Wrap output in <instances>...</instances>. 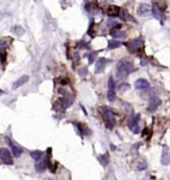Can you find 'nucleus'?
<instances>
[{
  "instance_id": "23",
  "label": "nucleus",
  "mask_w": 170,
  "mask_h": 180,
  "mask_svg": "<svg viewBox=\"0 0 170 180\" xmlns=\"http://www.w3.org/2000/svg\"><path fill=\"white\" fill-rule=\"evenodd\" d=\"M95 56H97V52H91V54L89 55V63H92V62H94Z\"/></svg>"
},
{
  "instance_id": "15",
  "label": "nucleus",
  "mask_w": 170,
  "mask_h": 180,
  "mask_svg": "<svg viewBox=\"0 0 170 180\" xmlns=\"http://www.w3.org/2000/svg\"><path fill=\"white\" fill-rule=\"evenodd\" d=\"M152 14H153L154 18H156L158 20L162 19V12H161V10L157 7V5H153V7H152Z\"/></svg>"
},
{
  "instance_id": "26",
  "label": "nucleus",
  "mask_w": 170,
  "mask_h": 180,
  "mask_svg": "<svg viewBox=\"0 0 170 180\" xmlns=\"http://www.w3.org/2000/svg\"><path fill=\"white\" fill-rule=\"evenodd\" d=\"M103 1H112V0H103Z\"/></svg>"
},
{
  "instance_id": "12",
  "label": "nucleus",
  "mask_w": 170,
  "mask_h": 180,
  "mask_svg": "<svg viewBox=\"0 0 170 180\" xmlns=\"http://www.w3.org/2000/svg\"><path fill=\"white\" fill-rule=\"evenodd\" d=\"M161 162L164 165H167L169 163V148L167 145H164L162 150V155H161Z\"/></svg>"
},
{
  "instance_id": "27",
  "label": "nucleus",
  "mask_w": 170,
  "mask_h": 180,
  "mask_svg": "<svg viewBox=\"0 0 170 180\" xmlns=\"http://www.w3.org/2000/svg\"><path fill=\"white\" fill-rule=\"evenodd\" d=\"M1 93H2V92H1V91H0V94H1Z\"/></svg>"
},
{
  "instance_id": "11",
  "label": "nucleus",
  "mask_w": 170,
  "mask_h": 180,
  "mask_svg": "<svg viewBox=\"0 0 170 180\" xmlns=\"http://www.w3.org/2000/svg\"><path fill=\"white\" fill-rule=\"evenodd\" d=\"M28 80H29V77L26 76V75L20 77V78L17 79L16 81L13 83V85H12V88H13V90H16V89L20 88L21 86H23L24 84H26V83L28 82Z\"/></svg>"
},
{
  "instance_id": "18",
  "label": "nucleus",
  "mask_w": 170,
  "mask_h": 180,
  "mask_svg": "<svg viewBox=\"0 0 170 180\" xmlns=\"http://www.w3.org/2000/svg\"><path fill=\"white\" fill-rule=\"evenodd\" d=\"M141 44H142L141 40H140V39H135V40H133L132 42H130L129 48L131 50H137V49L139 48V46L141 45Z\"/></svg>"
},
{
  "instance_id": "24",
  "label": "nucleus",
  "mask_w": 170,
  "mask_h": 180,
  "mask_svg": "<svg viewBox=\"0 0 170 180\" xmlns=\"http://www.w3.org/2000/svg\"><path fill=\"white\" fill-rule=\"evenodd\" d=\"M107 25H109V27H112V26H113V25H118V22H116L115 20H112V19H109V21H107Z\"/></svg>"
},
{
  "instance_id": "6",
  "label": "nucleus",
  "mask_w": 170,
  "mask_h": 180,
  "mask_svg": "<svg viewBox=\"0 0 170 180\" xmlns=\"http://www.w3.org/2000/svg\"><path fill=\"white\" fill-rule=\"evenodd\" d=\"M6 141H7L8 145L10 146V148H11V150H12V153L14 154V156H16V157H19V156L22 154L23 149L21 148V147H19V146L15 145L14 142H13V141H12L9 137L6 138Z\"/></svg>"
},
{
  "instance_id": "1",
  "label": "nucleus",
  "mask_w": 170,
  "mask_h": 180,
  "mask_svg": "<svg viewBox=\"0 0 170 180\" xmlns=\"http://www.w3.org/2000/svg\"><path fill=\"white\" fill-rule=\"evenodd\" d=\"M131 63L126 59H122L116 65V76L119 80H124L127 78L131 71Z\"/></svg>"
},
{
  "instance_id": "4",
  "label": "nucleus",
  "mask_w": 170,
  "mask_h": 180,
  "mask_svg": "<svg viewBox=\"0 0 170 180\" xmlns=\"http://www.w3.org/2000/svg\"><path fill=\"white\" fill-rule=\"evenodd\" d=\"M0 159L3 161V163L11 165L13 164V160H12L10 151L7 148H0Z\"/></svg>"
},
{
  "instance_id": "17",
  "label": "nucleus",
  "mask_w": 170,
  "mask_h": 180,
  "mask_svg": "<svg viewBox=\"0 0 170 180\" xmlns=\"http://www.w3.org/2000/svg\"><path fill=\"white\" fill-rule=\"evenodd\" d=\"M30 155H31V157L35 161H39L42 158V156H43V152L40 151V150H35V151H32L30 153Z\"/></svg>"
},
{
  "instance_id": "2",
  "label": "nucleus",
  "mask_w": 170,
  "mask_h": 180,
  "mask_svg": "<svg viewBox=\"0 0 170 180\" xmlns=\"http://www.w3.org/2000/svg\"><path fill=\"white\" fill-rule=\"evenodd\" d=\"M101 117H103L104 122H106V128L109 129H112L113 126L115 125V117L112 111L106 107L101 108Z\"/></svg>"
},
{
  "instance_id": "5",
  "label": "nucleus",
  "mask_w": 170,
  "mask_h": 180,
  "mask_svg": "<svg viewBox=\"0 0 170 180\" xmlns=\"http://www.w3.org/2000/svg\"><path fill=\"white\" fill-rule=\"evenodd\" d=\"M115 99V86L113 79L110 77L109 79V91H107V100L109 102H113Z\"/></svg>"
},
{
  "instance_id": "20",
  "label": "nucleus",
  "mask_w": 170,
  "mask_h": 180,
  "mask_svg": "<svg viewBox=\"0 0 170 180\" xmlns=\"http://www.w3.org/2000/svg\"><path fill=\"white\" fill-rule=\"evenodd\" d=\"M118 16L119 18H120L121 20H123V21H126V20L129 18V15H128L127 11L125 9H121L119 10V13H118Z\"/></svg>"
},
{
  "instance_id": "25",
  "label": "nucleus",
  "mask_w": 170,
  "mask_h": 180,
  "mask_svg": "<svg viewBox=\"0 0 170 180\" xmlns=\"http://www.w3.org/2000/svg\"><path fill=\"white\" fill-rule=\"evenodd\" d=\"M86 73V68H84V69H81L79 71V74H80L81 76H85Z\"/></svg>"
},
{
  "instance_id": "22",
  "label": "nucleus",
  "mask_w": 170,
  "mask_h": 180,
  "mask_svg": "<svg viewBox=\"0 0 170 180\" xmlns=\"http://www.w3.org/2000/svg\"><path fill=\"white\" fill-rule=\"evenodd\" d=\"M146 167H147V164H146V162L143 160L140 161V163L137 165V169L138 170H144Z\"/></svg>"
},
{
  "instance_id": "13",
  "label": "nucleus",
  "mask_w": 170,
  "mask_h": 180,
  "mask_svg": "<svg viewBox=\"0 0 170 180\" xmlns=\"http://www.w3.org/2000/svg\"><path fill=\"white\" fill-rule=\"evenodd\" d=\"M119 7L118 6H115V5H112V6H109L107 8L106 10V14L110 17H116L118 16V13H119Z\"/></svg>"
},
{
  "instance_id": "3",
  "label": "nucleus",
  "mask_w": 170,
  "mask_h": 180,
  "mask_svg": "<svg viewBox=\"0 0 170 180\" xmlns=\"http://www.w3.org/2000/svg\"><path fill=\"white\" fill-rule=\"evenodd\" d=\"M139 119H140V114H134L130 117V119L128 120V123H127L128 128H129L133 134H138L139 131V125H138Z\"/></svg>"
},
{
  "instance_id": "9",
  "label": "nucleus",
  "mask_w": 170,
  "mask_h": 180,
  "mask_svg": "<svg viewBox=\"0 0 170 180\" xmlns=\"http://www.w3.org/2000/svg\"><path fill=\"white\" fill-rule=\"evenodd\" d=\"M150 11H151L150 6H149L148 4H144V3L140 4L138 8H137V14H138L139 16L147 15V14L150 13Z\"/></svg>"
},
{
  "instance_id": "16",
  "label": "nucleus",
  "mask_w": 170,
  "mask_h": 180,
  "mask_svg": "<svg viewBox=\"0 0 170 180\" xmlns=\"http://www.w3.org/2000/svg\"><path fill=\"white\" fill-rule=\"evenodd\" d=\"M110 35H112L113 38H124L125 37L124 32L116 30V29H112V30L110 31Z\"/></svg>"
},
{
  "instance_id": "21",
  "label": "nucleus",
  "mask_w": 170,
  "mask_h": 180,
  "mask_svg": "<svg viewBox=\"0 0 170 180\" xmlns=\"http://www.w3.org/2000/svg\"><path fill=\"white\" fill-rule=\"evenodd\" d=\"M98 161H100L101 163L103 165V166H106V165L109 164V156H107L106 154L100 155L98 157Z\"/></svg>"
},
{
  "instance_id": "19",
  "label": "nucleus",
  "mask_w": 170,
  "mask_h": 180,
  "mask_svg": "<svg viewBox=\"0 0 170 180\" xmlns=\"http://www.w3.org/2000/svg\"><path fill=\"white\" fill-rule=\"evenodd\" d=\"M121 45V43L119 42V41H116V40H110V41H109V47L107 48L109 49H116V48H118L119 46Z\"/></svg>"
},
{
  "instance_id": "7",
  "label": "nucleus",
  "mask_w": 170,
  "mask_h": 180,
  "mask_svg": "<svg viewBox=\"0 0 170 180\" xmlns=\"http://www.w3.org/2000/svg\"><path fill=\"white\" fill-rule=\"evenodd\" d=\"M106 66V60L104 58H98L97 63H95V74H100L104 70V68Z\"/></svg>"
},
{
  "instance_id": "10",
  "label": "nucleus",
  "mask_w": 170,
  "mask_h": 180,
  "mask_svg": "<svg viewBox=\"0 0 170 180\" xmlns=\"http://www.w3.org/2000/svg\"><path fill=\"white\" fill-rule=\"evenodd\" d=\"M149 86V82L145 79H138L135 82V88L137 90H147Z\"/></svg>"
},
{
  "instance_id": "8",
  "label": "nucleus",
  "mask_w": 170,
  "mask_h": 180,
  "mask_svg": "<svg viewBox=\"0 0 170 180\" xmlns=\"http://www.w3.org/2000/svg\"><path fill=\"white\" fill-rule=\"evenodd\" d=\"M160 104H161V101L159 98H157V97H152L150 99V101H149L147 110L149 111H154L158 108V105H160Z\"/></svg>"
},
{
  "instance_id": "14",
  "label": "nucleus",
  "mask_w": 170,
  "mask_h": 180,
  "mask_svg": "<svg viewBox=\"0 0 170 180\" xmlns=\"http://www.w3.org/2000/svg\"><path fill=\"white\" fill-rule=\"evenodd\" d=\"M47 165H48V160L47 159H44V160L39 161L38 163L35 165V167L39 172H43V171H45V169L47 168Z\"/></svg>"
}]
</instances>
